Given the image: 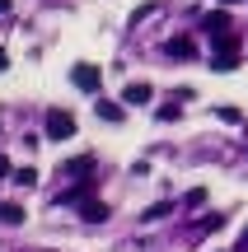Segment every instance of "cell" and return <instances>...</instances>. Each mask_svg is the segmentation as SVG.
<instances>
[{"label": "cell", "mask_w": 248, "mask_h": 252, "mask_svg": "<svg viewBox=\"0 0 248 252\" xmlns=\"http://www.w3.org/2000/svg\"><path fill=\"white\" fill-rule=\"evenodd\" d=\"M150 94H155V89H150L145 80H131L127 89H122V103H150Z\"/></svg>", "instance_id": "7"}, {"label": "cell", "mask_w": 248, "mask_h": 252, "mask_svg": "<svg viewBox=\"0 0 248 252\" xmlns=\"http://www.w3.org/2000/svg\"><path fill=\"white\" fill-rule=\"evenodd\" d=\"M215 117H220V122H244V112L239 108H215Z\"/></svg>", "instance_id": "12"}, {"label": "cell", "mask_w": 248, "mask_h": 252, "mask_svg": "<svg viewBox=\"0 0 248 252\" xmlns=\"http://www.w3.org/2000/svg\"><path fill=\"white\" fill-rule=\"evenodd\" d=\"M89 173H94V154H75V159H66L61 163V178H89Z\"/></svg>", "instance_id": "4"}, {"label": "cell", "mask_w": 248, "mask_h": 252, "mask_svg": "<svg viewBox=\"0 0 248 252\" xmlns=\"http://www.w3.org/2000/svg\"><path fill=\"white\" fill-rule=\"evenodd\" d=\"M239 252H248V229H244V234H239Z\"/></svg>", "instance_id": "15"}, {"label": "cell", "mask_w": 248, "mask_h": 252, "mask_svg": "<svg viewBox=\"0 0 248 252\" xmlns=\"http://www.w3.org/2000/svg\"><path fill=\"white\" fill-rule=\"evenodd\" d=\"M0 70H9V56H5V52H0Z\"/></svg>", "instance_id": "16"}, {"label": "cell", "mask_w": 248, "mask_h": 252, "mask_svg": "<svg viewBox=\"0 0 248 252\" xmlns=\"http://www.w3.org/2000/svg\"><path fill=\"white\" fill-rule=\"evenodd\" d=\"M0 178H14V168H9V159L0 154Z\"/></svg>", "instance_id": "14"}, {"label": "cell", "mask_w": 248, "mask_h": 252, "mask_svg": "<svg viewBox=\"0 0 248 252\" xmlns=\"http://www.w3.org/2000/svg\"><path fill=\"white\" fill-rule=\"evenodd\" d=\"M94 112H99L103 122H112V126L127 117V108H122V103H112V98H99V103H94Z\"/></svg>", "instance_id": "6"}, {"label": "cell", "mask_w": 248, "mask_h": 252, "mask_svg": "<svg viewBox=\"0 0 248 252\" xmlns=\"http://www.w3.org/2000/svg\"><path fill=\"white\" fill-rule=\"evenodd\" d=\"M169 210H174V206H169V201H159V206H150V210H145V215H141V220H164Z\"/></svg>", "instance_id": "11"}, {"label": "cell", "mask_w": 248, "mask_h": 252, "mask_svg": "<svg viewBox=\"0 0 248 252\" xmlns=\"http://www.w3.org/2000/svg\"><path fill=\"white\" fill-rule=\"evenodd\" d=\"M71 84H75L80 94H99V89H103V70H99V65H89V61H80V65L71 70Z\"/></svg>", "instance_id": "1"}, {"label": "cell", "mask_w": 248, "mask_h": 252, "mask_svg": "<svg viewBox=\"0 0 248 252\" xmlns=\"http://www.w3.org/2000/svg\"><path fill=\"white\" fill-rule=\"evenodd\" d=\"M202 201H206V191H202V187H192V191L183 196V206H202Z\"/></svg>", "instance_id": "13"}, {"label": "cell", "mask_w": 248, "mask_h": 252, "mask_svg": "<svg viewBox=\"0 0 248 252\" xmlns=\"http://www.w3.org/2000/svg\"><path fill=\"white\" fill-rule=\"evenodd\" d=\"M0 14H9V0H0Z\"/></svg>", "instance_id": "17"}, {"label": "cell", "mask_w": 248, "mask_h": 252, "mask_svg": "<svg viewBox=\"0 0 248 252\" xmlns=\"http://www.w3.org/2000/svg\"><path fill=\"white\" fill-rule=\"evenodd\" d=\"M164 52L169 56H178V61H192V56H197V42H192V37H169V42H164Z\"/></svg>", "instance_id": "5"}, {"label": "cell", "mask_w": 248, "mask_h": 252, "mask_svg": "<svg viewBox=\"0 0 248 252\" xmlns=\"http://www.w3.org/2000/svg\"><path fill=\"white\" fill-rule=\"evenodd\" d=\"M220 5H234V0H220Z\"/></svg>", "instance_id": "18"}, {"label": "cell", "mask_w": 248, "mask_h": 252, "mask_svg": "<svg viewBox=\"0 0 248 252\" xmlns=\"http://www.w3.org/2000/svg\"><path fill=\"white\" fill-rule=\"evenodd\" d=\"M0 224H24V206H14V201H0Z\"/></svg>", "instance_id": "9"}, {"label": "cell", "mask_w": 248, "mask_h": 252, "mask_svg": "<svg viewBox=\"0 0 248 252\" xmlns=\"http://www.w3.org/2000/svg\"><path fill=\"white\" fill-rule=\"evenodd\" d=\"M75 135V117L66 108H52L47 112V140H71Z\"/></svg>", "instance_id": "2"}, {"label": "cell", "mask_w": 248, "mask_h": 252, "mask_svg": "<svg viewBox=\"0 0 248 252\" xmlns=\"http://www.w3.org/2000/svg\"><path fill=\"white\" fill-rule=\"evenodd\" d=\"M9 182H14V187H37V168H28V163H24V168H14V178H9Z\"/></svg>", "instance_id": "10"}, {"label": "cell", "mask_w": 248, "mask_h": 252, "mask_svg": "<svg viewBox=\"0 0 248 252\" xmlns=\"http://www.w3.org/2000/svg\"><path fill=\"white\" fill-rule=\"evenodd\" d=\"M202 28H206V37H225V33H234V24H230V14H225V9H211V14L202 19Z\"/></svg>", "instance_id": "3"}, {"label": "cell", "mask_w": 248, "mask_h": 252, "mask_svg": "<svg viewBox=\"0 0 248 252\" xmlns=\"http://www.w3.org/2000/svg\"><path fill=\"white\" fill-rule=\"evenodd\" d=\"M80 215L89 220V224H103V220H108V206H103V201H84V206H80Z\"/></svg>", "instance_id": "8"}]
</instances>
